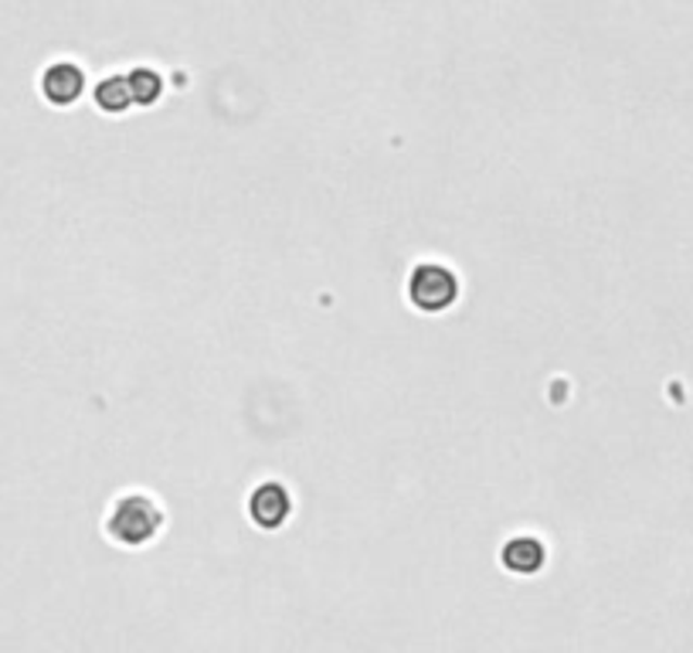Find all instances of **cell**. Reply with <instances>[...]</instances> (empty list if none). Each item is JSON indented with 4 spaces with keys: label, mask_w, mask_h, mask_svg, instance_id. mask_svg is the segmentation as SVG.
Returning <instances> with one entry per match:
<instances>
[{
    "label": "cell",
    "mask_w": 693,
    "mask_h": 653,
    "mask_svg": "<svg viewBox=\"0 0 693 653\" xmlns=\"http://www.w3.org/2000/svg\"><path fill=\"white\" fill-rule=\"evenodd\" d=\"M157 527H161V508L143 494L119 497L110 514V535L119 545H143L157 535Z\"/></svg>",
    "instance_id": "6da1fadb"
},
{
    "label": "cell",
    "mask_w": 693,
    "mask_h": 653,
    "mask_svg": "<svg viewBox=\"0 0 693 653\" xmlns=\"http://www.w3.org/2000/svg\"><path fill=\"white\" fill-rule=\"evenodd\" d=\"M408 296H412V304L419 310L439 313L452 307V299L459 296V283L446 266L425 263L412 272V280H408Z\"/></svg>",
    "instance_id": "7a4b0ae2"
},
{
    "label": "cell",
    "mask_w": 693,
    "mask_h": 653,
    "mask_svg": "<svg viewBox=\"0 0 693 653\" xmlns=\"http://www.w3.org/2000/svg\"><path fill=\"white\" fill-rule=\"evenodd\" d=\"M248 511H252L255 524H262V527H279L282 521L290 517L293 500H290L286 487H279V484H262L259 490L252 494Z\"/></svg>",
    "instance_id": "3957f363"
},
{
    "label": "cell",
    "mask_w": 693,
    "mask_h": 653,
    "mask_svg": "<svg viewBox=\"0 0 693 653\" xmlns=\"http://www.w3.org/2000/svg\"><path fill=\"white\" fill-rule=\"evenodd\" d=\"M82 68H75L68 62L62 65H51L44 72V95L51 99V103H59V106H68L75 103V99L82 95Z\"/></svg>",
    "instance_id": "277c9868"
},
{
    "label": "cell",
    "mask_w": 693,
    "mask_h": 653,
    "mask_svg": "<svg viewBox=\"0 0 693 653\" xmlns=\"http://www.w3.org/2000/svg\"><path fill=\"white\" fill-rule=\"evenodd\" d=\"M503 562H506L513 572L527 575V572H534V568H541L544 548H541V541H534V538H513V541L506 545V551H503Z\"/></svg>",
    "instance_id": "5b68a950"
},
{
    "label": "cell",
    "mask_w": 693,
    "mask_h": 653,
    "mask_svg": "<svg viewBox=\"0 0 693 653\" xmlns=\"http://www.w3.org/2000/svg\"><path fill=\"white\" fill-rule=\"evenodd\" d=\"M95 103L106 110V113H123L126 106L133 103V92H130V79H123V75H110L106 82H99L95 89Z\"/></svg>",
    "instance_id": "8992f818"
},
{
    "label": "cell",
    "mask_w": 693,
    "mask_h": 653,
    "mask_svg": "<svg viewBox=\"0 0 693 653\" xmlns=\"http://www.w3.org/2000/svg\"><path fill=\"white\" fill-rule=\"evenodd\" d=\"M130 79V92L140 106H150V103H157L161 99V75L157 72H150V68H137L126 75Z\"/></svg>",
    "instance_id": "52a82bcc"
}]
</instances>
